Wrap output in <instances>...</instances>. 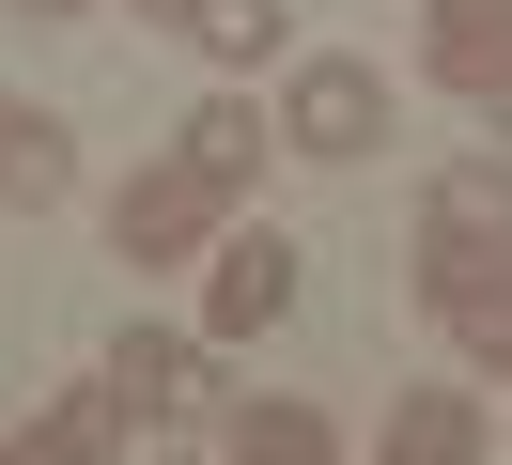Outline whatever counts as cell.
I'll use <instances>...</instances> for the list:
<instances>
[{"label": "cell", "instance_id": "cell-1", "mask_svg": "<svg viewBox=\"0 0 512 465\" xmlns=\"http://www.w3.org/2000/svg\"><path fill=\"white\" fill-rule=\"evenodd\" d=\"M280 155H311V171H357V155H388V78H373L357 47L295 62V93H280Z\"/></svg>", "mask_w": 512, "mask_h": 465}, {"label": "cell", "instance_id": "cell-2", "mask_svg": "<svg viewBox=\"0 0 512 465\" xmlns=\"http://www.w3.org/2000/svg\"><path fill=\"white\" fill-rule=\"evenodd\" d=\"M218 233H233V202L187 171V155H156V171L109 186V248H125V264H187V248H218Z\"/></svg>", "mask_w": 512, "mask_h": 465}, {"label": "cell", "instance_id": "cell-3", "mask_svg": "<svg viewBox=\"0 0 512 465\" xmlns=\"http://www.w3.org/2000/svg\"><path fill=\"white\" fill-rule=\"evenodd\" d=\"M280 310H295V233H280V217L202 248V341H264Z\"/></svg>", "mask_w": 512, "mask_h": 465}, {"label": "cell", "instance_id": "cell-4", "mask_svg": "<svg viewBox=\"0 0 512 465\" xmlns=\"http://www.w3.org/2000/svg\"><path fill=\"white\" fill-rule=\"evenodd\" d=\"M109 388H125L140 419H202V403H218V341H187V326H125V341H109Z\"/></svg>", "mask_w": 512, "mask_h": 465}, {"label": "cell", "instance_id": "cell-5", "mask_svg": "<svg viewBox=\"0 0 512 465\" xmlns=\"http://www.w3.org/2000/svg\"><path fill=\"white\" fill-rule=\"evenodd\" d=\"M481 450H497L481 388H388V434H373V465H481Z\"/></svg>", "mask_w": 512, "mask_h": 465}, {"label": "cell", "instance_id": "cell-6", "mask_svg": "<svg viewBox=\"0 0 512 465\" xmlns=\"http://www.w3.org/2000/svg\"><path fill=\"white\" fill-rule=\"evenodd\" d=\"M419 78L435 93H497L512 78V0H435L419 16Z\"/></svg>", "mask_w": 512, "mask_h": 465}, {"label": "cell", "instance_id": "cell-7", "mask_svg": "<svg viewBox=\"0 0 512 465\" xmlns=\"http://www.w3.org/2000/svg\"><path fill=\"white\" fill-rule=\"evenodd\" d=\"M125 434H140V403H125V388L94 372V388H63V403H47V419L16 434L0 465H125Z\"/></svg>", "mask_w": 512, "mask_h": 465}, {"label": "cell", "instance_id": "cell-8", "mask_svg": "<svg viewBox=\"0 0 512 465\" xmlns=\"http://www.w3.org/2000/svg\"><path fill=\"white\" fill-rule=\"evenodd\" d=\"M264 140H280V124H264L249 93H202V109L171 124V155H187V171L218 186V202H249V186H264Z\"/></svg>", "mask_w": 512, "mask_h": 465}, {"label": "cell", "instance_id": "cell-9", "mask_svg": "<svg viewBox=\"0 0 512 465\" xmlns=\"http://www.w3.org/2000/svg\"><path fill=\"white\" fill-rule=\"evenodd\" d=\"M63 186H78V155H63V124H47V109H16V93H0V202H16V217H47V202H63Z\"/></svg>", "mask_w": 512, "mask_h": 465}, {"label": "cell", "instance_id": "cell-10", "mask_svg": "<svg viewBox=\"0 0 512 465\" xmlns=\"http://www.w3.org/2000/svg\"><path fill=\"white\" fill-rule=\"evenodd\" d=\"M233 465H342V434H326L311 403H264L249 388V403H233Z\"/></svg>", "mask_w": 512, "mask_h": 465}, {"label": "cell", "instance_id": "cell-11", "mask_svg": "<svg viewBox=\"0 0 512 465\" xmlns=\"http://www.w3.org/2000/svg\"><path fill=\"white\" fill-rule=\"evenodd\" d=\"M187 47L202 62H264L280 47V0H187Z\"/></svg>", "mask_w": 512, "mask_h": 465}, {"label": "cell", "instance_id": "cell-12", "mask_svg": "<svg viewBox=\"0 0 512 465\" xmlns=\"http://www.w3.org/2000/svg\"><path fill=\"white\" fill-rule=\"evenodd\" d=\"M419 217H481V233H512V155H450Z\"/></svg>", "mask_w": 512, "mask_h": 465}, {"label": "cell", "instance_id": "cell-13", "mask_svg": "<svg viewBox=\"0 0 512 465\" xmlns=\"http://www.w3.org/2000/svg\"><path fill=\"white\" fill-rule=\"evenodd\" d=\"M481 109H497V140H512V78H497V93H481Z\"/></svg>", "mask_w": 512, "mask_h": 465}, {"label": "cell", "instance_id": "cell-14", "mask_svg": "<svg viewBox=\"0 0 512 465\" xmlns=\"http://www.w3.org/2000/svg\"><path fill=\"white\" fill-rule=\"evenodd\" d=\"M140 16H171V31H187V0H140Z\"/></svg>", "mask_w": 512, "mask_h": 465}, {"label": "cell", "instance_id": "cell-15", "mask_svg": "<svg viewBox=\"0 0 512 465\" xmlns=\"http://www.w3.org/2000/svg\"><path fill=\"white\" fill-rule=\"evenodd\" d=\"M16 16H78V0H16Z\"/></svg>", "mask_w": 512, "mask_h": 465}]
</instances>
